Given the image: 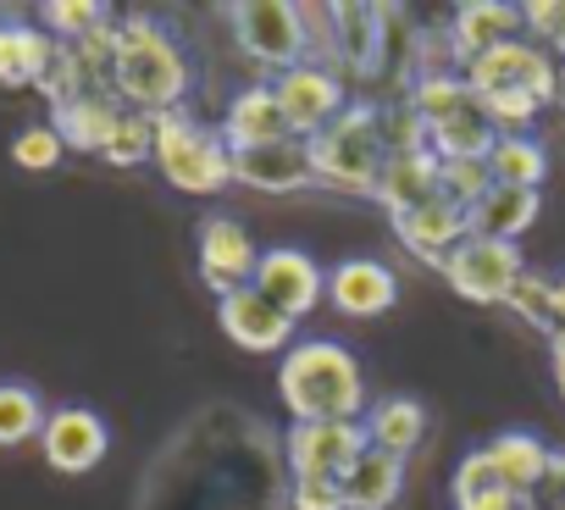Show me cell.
Listing matches in <instances>:
<instances>
[{"instance_id":"6da1fadb","label":"cell","mask_w":565,"mask_h":510,"mask_svg":"<svg viewBox=\"0 0 565 510\" xmlns=\"http://www.w3.org/2000/svg\"><path fill=\"white\" fill-rule=\"evenodd\" d=\"M277 394L295 422H361L366 416L361 361L339 339H300L282 350Z\"/></svg>"},{"instance_id":"7a4b0ae2","label":"cell","mask_w":565,"mask_h":510,"mask_svg":"<svg viewBox=\"0 0 565 510\" xmlns=\"http://www.w3.org/2000/svg\"><path fill=\"white\" fill-rule=\"evenodd\" d=\"M111 95L122 100V111H139V117L183 111V95H189V62H183L178 40H172L156 18H122V23H117Z\"/></svg>"},{"instance_id":"3957f363","label":"cell","mask_w":565,"mask_h":510,"mask_svg":"<svg viewBox=\"0 0 565 510\" xmlns=\"http://www.w3.org/2000/svg\"><path fill=\"white\" fill-rule=\"evenodd\" d=\"M311 167L317 183L344 189V194H372L383 167H388V139H383V111L372 100L344 106L317 139H311Z\"/></svg>"},{"instance_id":"277c9868","label":"cell","mask_w":565,"mask_h":510,"mask_svg":"<svg viewBox=\"0 0 565 510\" xmlns=\"http://www.w3.org/2000/svg\"><path fill=\"white\" fill-rule=\"evenodd\" d=\"M156 128V150L150 161L161 167V178L183 194H222L233 183V150L222 139V128H205L183 111H161L150 117Z\"/></svg>"},{"instance_id":"5b68a950","label":"cell","mask_w":565,"mask_h":510,"mask_svg":"<svg viewBox=\"0 0 565 510\" xmlns=\"http://www.w3.org/2000/svg\"><path fill=\"white\" fill-rule=\"evenodd\" d=\"M227 29H233V45H238L255 67L295 73V67L317 62L306 7H289V0H244V7L227 12Z\"/></svg>"},{"instance_id":"8992f818","label":"cell","mask_w":565,"mask_h":510,"mask_svg":"<svg viewBox=\"0 0 565 510\" xmlns=\"http://www.w3.org/2000/svg\"><path fill=\"white\" fill-rule=\"evenodd\" d=\"M449 289L471 306H504L510 289L526 278V262H521V244H504V238H488V233H466L449 255L444 267Z\"/></svg>"},{"instance_id":"52a82bcc","label":"cell","mask_w":565,"mask_h":510,"mask_svg":"<svg viewBox=\"0 0 565 510\" xmlns=\"http://www.w3.org/2000/svg\"><path fill=\"white\" fill-rule=\"evenodd\" d=\"M471 95H526L537 106H559V62L532 40H504L466 67Z\"/></svg>"},{"instance_id":"ba28073f","label":"cell","mask_w":565,"mask_h":510,"mask_svg":"<svg viewBox=\"0 0 565 510\" xmlns=\"http://www.w3.org/2000/svg\"><path fill=\"white\" fill-rule=\"evenodd\" d=\"M255 289H260L282 317H289V322H300V317H311L317 300L328 295V273L311 262L306 249L277 244V249H260V255H255Z\"/></svg>"},{"instance_id":"9c48e42d","label":"cell","mask_w":565,"mask_h":510,"mask_svg":"<svg viewBox=\"0 0 565 510\" xmlns=\"http://www.w3.org/2000/svg\"><path fill=\"white\" fill-rule=\"evenodd\" d=\"M282 449H289L295 477H333L339 482L372 444H366L361 422H295L289 438H282Z\"/></svg>"},{"instance_id":"30bf717a","label":"cell","mask_w":565,"mask_h":510,"mask_svg":"<svg viewBox=\"0 0 565 510\" xmlns=\"http://www.w3.org/2000/svg\"><path fill=\"white\" fill-rule=\"evenodd\" d=\"M383 34H388V7H328V67L377 78L383 73Z\"/></svg>"},{"instance_id":"8fae6325","label":"cell","mask_w":565,"mask_h":510,"mask_svg":"<svg viewBox=\"0 0 565 510\" xmlns=\"http://www.w3.org/2000/svg\"><path fill=\"white\" fill-rule=\"evenodd\" d=\"M271 89H277L282 117H289V128H295L300 139H317V134L350 106V100H344V78H339L333 67H322V62H306V67H295V73H277Z\"/></svg>"},{"instance_id":"7c38bea8","label":"cell","mask_w":565,"mask_h":510,"mask_svg":"<svg viewBox=\"0 0 565 510\" xmlns=\"http://www.w3.org/2000/svg\"><path fill=\"white\" fill-rule=\"evenodd\" d=\"M40 449L51 460V471H67V477H84L106 460L111 449V433L106 422L89 411V405H62L45 416V433H40Z\"/></svg>"},{"instance_id":"4fadbf2b","label":"cell","mask_w":565,"mask_h":510,"mask_svg":"<svg viewBox=\"0 0 565 510\" xmlns=\"http://www.w3.org/2000/svg\"><path fill=\"white\" fill-rule=\"evenodd\" d=\"M233 183L255 189V194H295L317 183L311 167V139H277V145H249L233 150Z\"/></svg>"},{"instance_id":"5bb4252c","label":"cell","mask_w":565,"mask_h":510,"mask_svg":"<svg viewBox=\"0 0 565 510\" xmlns=\"http://www.w3.org/2000/svg\"><path fill=\"white\" fill-rule=\"evenodd\" d=\"M216 322H222V333H227L238 350H249V355H282V350L295 344V322L282 317V311H277L255 284H249V289L222 295Z\"/></svg>"},{"instance_id":"9a60e30c","label":"cell","mask_w":565,"mask_h":510,"mask_svg":"<svg viewBox=\"0 0 565 510\" xmlns=\"http://www.w3.org/2000/svg\"><path fill=\"white\" fill-rule=\"evenodd\" d=\"M200 278L216 300L255 284V244H249L238 216H205L200 222Z\"/></svg>"},{"instance_id":"2e32d148","label":"cell","mask_w":565,"mask_h":510,"mask_svg":"<svg viewBox=\"0 0 565 510\" xmlns=\"http://www.w3.org/2000/svg\"><path fill=\"white\" fill-rule=\"evenodd\" d=\"M222 139H227V150H249V145H277V139H300V134L282 117V100H277L271 84H249L227 100Z\"/></svg>"},{"instance_id":"e0dca14e","label":"cell","mask_w":565,"mask_h":510,"mask_svg":"<svg viewBox=\"0 0 565 510\" xmlns=\"http://www.w3.org/2000/svg\"><path fill=\"white\" fill-rule=\"evenodd\" d=\"M444 34H449V51H455V62H460V73L477 62V56H488L493 45H504V40H521V7H504V0H477V7H460L449 23H444Z\"/></svg>"},{"instance_id":"ac0fdd59","label":"cell","mask_w":565,"mask_h":510,"mask_svg":"<svg viewBox=\"0 0 565 510\" xmlns=\"http://www.w3.org/2000/svg\"><path fill=\"white\" fill-rule=\"evenodd\" d=\"M394 233H399V244L411 249V255H422V262H433V267H444V255L471 233V216L455 205V200H427V205H416V211H405V216H394Z\"/></svg>"},{"instance_id":"d6986e66","label":"cell","mask_w":565,"mask_h":510,"mask_svg":"<svg viewBox=\"0 0 565 510\" xmlns=\"http://www.w3.org/2000/svg\"><path fill=\"white\" fill-rule=\"evenodd\" d=\"M328 300L344 317H383L399 300V278L383 262H372V255H355V262H339L328 273Z\"/></svg>"},{"instance_id":"ffe728a7","label":"cell","mask_w":565,"mask_h":510,"mask_svg":"<svg viewBox=\"0 0 565 510\" xmlns=\"http://www.w3.org/2000/svg\"><path fill=\"white\" fill-rule=\"evenodd\" d=\"M122 100L117 95H78L67 106H51V128L62 134L67 150H84V156H106L117 128H122Z\"/></svg>"},{"instance_id":"44dd1931","label":"cell","mask_w":565,"mask_h":510,"mask_svg":"<svg viewBox=\"0 0 565 510\" xmlns=\"http://www.w3.org/2000/svg\"><path fill=\"white\" fill-rule=\"evenodd\" d=\"M56 62V40L34 23L0 18V84L7 89H40Z\"/></svg>"},{"instance_id":"7402d4cb","label":"cell","mask_w":565,"mask_h":510,"mask_svg":"<svg viewBox=\"0 0 565 510\" xmlns=\"http://www.w3.org/2000/svg\"><path fill=\"white\" fill-rule=\"evenodd\" d=\"M372 200L388 205V216H405L427 200H438V156L433 150H411V156H388Z\"/></svg>"},{"instance_id":"603a6c76","label":"cell","mask_w":565,"mask_h":510,"mask_svg":"<svg viewBox=\"0 0 565 510\" xmlns=\"http://www.w3.org/2000/svg\"><path fill=\"white\" fill-rule=\"evenodd\" d=\"M405 488V460L388 455V449H366L344 477H339V493H344V510H388Z\"/></svg>"},{"instance_id":"cb8c5ba5","label":"cell","mask_w":565,"mask_h":510,"mask_svg":"<svg viewBox=\"0 0 565 510\" xmlns=\"http://www.w3.org/2000/svg\"><path fill=\"white\" fill-rule=\"evenodd\" d=\"M543 211V194L537 189H510V183H493L477 205H471V233H488V238H504V244H521V233L537 222Z\"/></svg>"},{"instance_id":"d4e9b609","label":"cell","mask_w":565,"mask_h":510,"mask_svg":"<svg viewBox=\"0 0 565 510\" xmlns=\"http://www.w3.org/2000/svg\"><path fill=\"white\" fill-rule=\"evenodd\" d=\"M361 427H366V444H372V449H388V455H399V460H405V455L422 444L427 416H422V405H416L411 394H394V400L366 405Z\"/></svg>"},{"instance_id":"484cf974","label":"cell","mask_w":565,"mask_h":510,"mask_svg":"<svg viewBox=\"0 0 565 510\" xmlns=\"http://www.w3.org/2000/svg\"><path fill=\"white\" fill-rule=\"evenodd\" d=\"M482 455L493 460L499 482H504V488H515V493L526 499V493H532V482L543 477V466H548V455H554V449H548L537 433H499Z\"/></svg>"},{"instance_id":"4316f807","label":"cell","mask_w":565,"mask_h":510,"mask_svg":"<svg viewBox=\"0 0 565 510\" xmlns=\"http://www.w3.org/2000/svg\"><path fill=\"white\" fill-rule=\"evenodd\" d=\"M493 145H499V128L488 123V111L477 100L466 111H455L449 123L433 128V156L438 161H488Z\"/></svg>"},{"instance_id":"83f0119b","label":"cell","mask_w":565,"mask_h":510,"mask_svg":"<svg viewBox=\"0 0 565 510\" xmlns=\"http://www.w3.org/2000/svg\"><path fill=\"white\" fill-rule=\"evenodd\" d=\"M455 510H526V499L515 488H504L493 460L477 449L455 466Z\"/></svg>"},{"instance_id":"f1b7e54d","label":"cell","mask_w":565,"mask_h":510,"mask_svg":"<svg viewBox=\"0 0 565 510\" xmlns=\"http://www.w3.org/2000/svg\"><path fill=\"white\" fill-rule=\"evenodd\" d=\"M488 178L510 189H537L548 178V150L526 134H499V145L488 150Z\"/></svg>"},{"instance_id":"f546056e","label":"cell","mask_w":565,"mask_h":510,"mask_svg":"<svg viewBox=\"0 0 565 510\" xmlns=\"http://www.w3.org/2000/svg\"><path fill=\"white\" fill-rule=\"evenodd\" d=\"M405 100H411V111L427 123V134L438 128V123H449L455 111H466L477 95H471V84H466V73H427V78H416L411 89H405Z\"/></svg>"},{"instance_id":"4dcf8cb0","label":"cell","mask_w":565,"mask_h":510,"mask_svg":"<svg viewBox=\"0 0 565 510\" xmlns=\"http://www.w3.org/2000/svg\"><path fill=\"white\" fill-rule=\"evenodd\" d=\"M45 400L29 383H0V449H18L45 433Z\"/></svg>"},{"instance_id":"1f68e13d","label":"cell","mask_w":565,"mask_h":510,"mask_svg":"<svg viewBox=\"0 0 565 510\" xmlns=\"http://www.w3.org/2000/svg\"><path fill=\"white\" fill-rule=\"evenodd\" d=\"M106 23H111V12L100 7V0H51V7H40V29L56 45H78V40L100 34Z\"/></svg>"},{"instance_id":"d6a6232c","label":"cell","mask_w":565,"mask_h":510,"mask_svg":"<svg viewBox=\"0 0 565 510\" xmlns=\"http://www.w3.org/2000/svg\"><path fill=\"white\" fill-rule=\"evenodd\" d=\"M526 328H537V333H548V344L559 339V311H554V284L548 278H537V273H526L515 289H510V300H504Z\"/></svg>"},{"instance_id":"836d02e7","label":"cell","mask_w":565,"mask_h":510,"mask_svg":"<svg viewBox=\"0 0 565 510\" xmlns=\"http://www.w3.org/2000/svg\"><path fill=\"white\" fill-rule=\"evenodd\" d=\"M488 189H493L488 161H438V194H444V200H455L466 216H471V205H477Z\"/></svg>"},{"instance_id":"e575fe53","label":"cell","mask_w":565,"mask_h":510,"mask_svg":"<svg viewBox=\"0 0 565 510\" xmlns=\"http://www.w3.org/2000/svg\"><path fill=\"white\" fill-rule=\"evenodd\" d=\"M62 156H67V145H62V134H56L51 123H34V128H23V134L12 139V161H18L23 172H51Z\"/></svg>"},{"instance_id":"d590c367","label":"cell","mask_w":565,"mask_h":510,"mask_svg":"<svg viewBox=\"0 0 565 510\" xmlns=\"http://www.w3.org/2000/svg\"><path fill=\"white\" fill-rule=\"evenodd\" d=\"M150 150H156V128H150V117L128 111L122 128H117V139H111V150H106L100 161H111V167H139V161H150Z\"/></svg>"},{"instance_id":"8d00e7d4","label":"cell","mask_w":565,"mask_h":510,"mask_svg":"<svg viewBox=\"0 0 565 510\" xmlns=\"http://www.w3.org/2000/svg\"><path fill=\"white\" fill-rule=\"evenodd\" d=\"M521 29L532 34V45L565 51V0H532V7H521Z\"/></svg>"},{"instance_id":"74e56055","label":"cell","mask_w":565,"mask_h":510,"mask_svg":"<svg viewBox=\"0 0 565 510\" xmlns=\"http://www.w3.org/2000/svg\"><path fill=\"white\" fill-rule=\"evenodd\" d=\"M289 504H295V510H344V493H339L333 477H295Z\"/></svg>"},{"instance_id":"f35d334b","label":"cell","mask_w":565,"mask_h":510,"mask_svg":"<svg viewBox=\"0 0 565 510\" xmlns=\"http://www.w3.org/2000/svg\"><path fill=\"white\" fill-rule=\"evenodd\" d=\"M526 510H565V455H548L543 477L526 493Z\"/></svg>"},{"instance_id":"ab89813d","label":"cell","mask_w":565,"mask_h":510,"mask_svg":"<svg viewBox=\"0 0 565 510\" xmlns=\"http://www.w3.org/2000/svg\"><path fill=\"white\" fill-rule=\"evenodd\" d=\"M554 378H559V389H565V333L554 339Z\"/></svg>"},{"instance_id":"60d3db41","label":"cell","mask_w":565,"mask_h":510,"mask_svg":"<svg viewBox=\"0 0 565 510\" xmlns=\"http://www.w3.org/2000/svg\"><path fill=\"white\" fill-rule=\"evenodd\" d=\"M554 311H559V333H565V278L554 284Z\"/></svg>"}]
</instances>
